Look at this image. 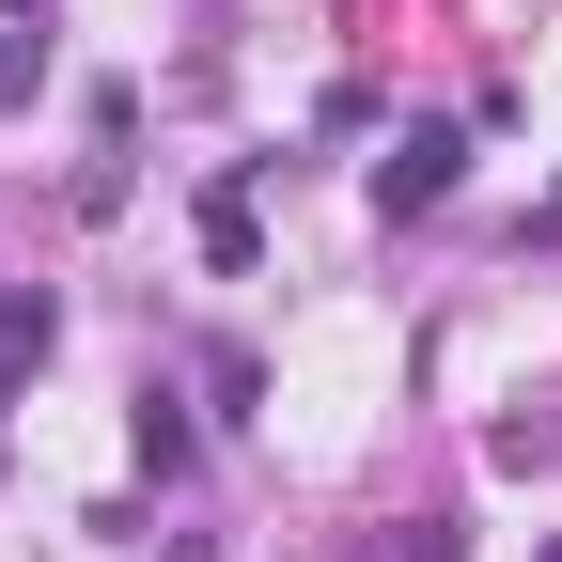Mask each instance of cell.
Returning a JSON list of instances; mask_svg holds the SVG:
<instances>
[{
    "label": "cell",
    "mask_w": 562,
    "mask_h": 562,
    "mask_svg": "<svg viewBox=\"0 0 562 562\" xmlns=\"http://www.w3.org/2000/svg\"><path fill=\"white\" fill-rule=\"evenodd\" d=\"M453 157H469L453 125H406L391 157H375V203H391V220H406V203H438V188H453Z\"/></svg>",
    "instance_id": "obj_1"
},
{
    "label": "cell",
    "mask_w": 562,
    "mask_h": 562,
    "mask_svg": "<svg viewBox=\"0 0 562 562\" xmlns=\"http://www.w3.org/2000/svg\"><path fill=\"white\" fill-rule=\"evenodd\" d=\"M501 469H562V406L547 422H501Z\"/></svg>",
    "instance_id": "obj_2"
}]
</instances>
